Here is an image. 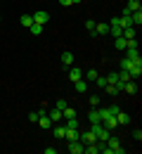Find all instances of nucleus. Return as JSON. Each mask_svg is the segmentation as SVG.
<instances>
[{"mask_svg":"<svg viewBox=\"0 0 142 154\" xmlns=\"http://www.w3.org/2000/svg\"><path fill=\"white\" fill-rule=\"evenodd\" d=\"M107 145H109V149L114 154H123V147H121V140H119V137L109 135V137H107Z\"/></svg>","mask_w":142,"mask_h":154,"instance_id":"7ed1b4c3","label":"nucleus"},{"mask_svg":"<svg viewBox=\"0 0 142 154\" xmlns=\"http://www.w3.org/2000/svg\"><path fill=\"white\" fill-rule=\"evenodd\" d=\"M36 123H41L43 131H47V128H52V121H50V116H47V112H43L41 116H38V121Z\"/></svg>","mask_w":142,"mask_h":154,"instance_id":"20e7f679","label":"nucleus"},{"mask_svg":"<svg viewBox=\"0 0 142 154\" xmlns=\"http://www.w3.org/2000/svg\"><path fill=\"white\" fill-rule=\"evenodd\" d=\"M74 85H76V93H85V90H88V83H85V81H76V83H74Z\"/></svg>","mask_w":142,"mask_h":154,"instance_id":"5701e85b","label":"nucleus"},{"mask_svg":"<svg viewBox=\"0 0 142 154\" xmlns=\"http://www.w3.org/2000/svg\"><path fill=\"white\" fill-rule=\"evenodd\" d=\"M116 121H119L121 126H128V123H130V116H128V114H123L121 109H119V112H116Z\"/></svg>","mask_w":142,"mask_h":154,"instance_id":"ddd939ff","label":"nucleus"},{"mask_svg":"<svg viewBox=\"0 0 142 154\" xmlns=\"http://www.w3.org/2000/svg\"><path fill=\"white\" fill-rule=\"evenodd\" d=\"M69 78H71V81H74V83H76V81H81V78H83V74H81V69H71V71H69Z\"/></svg>","mask_w":142,"mask_h":154,"instance_id":"aec40b11","label":"nucleus"},{"mask_svg":"<svg viewBox=\"0 0 142 154\" xmlns=\"http://www.w3.org/2000/svg\"><path fill=\"white\" fill-rule=\"evenodd\" d=\"M125 57L130 59L133 64H137L140 62V50H125Z\"/></svg>","mask_w":142,"mask_h":154,"instance_id":"9b49d317","label":"nucleus"},{"mask_svg":"<svg viewBox=\"0 0 142 154\" xmlns=\"http://www.w3.org/2000/svg\"><path fill=\"white\" fill-rule=\"evenodd\" d=\"M114 48H116V50H125V38H123V36L114 38Z\"/></svg>","mask_w":142,"mask_h":154,"instance_id":"4be33fe9","label":"nucleus"},{"mask_svg":"<svg viewBox=\"0 0 142 154\" xmlns=\"http://www.w3.org/2000/svg\"><path fill=\"white\" fill-rule=\"evenodd\" d=\"M125 10H128V12H137V10H140V0H128Z\"/></svg>","mask_w":142,"mask_h":154,"instance_id":"6ab92c4d","label":"nucleus"},{"mask_svg":"<svg viewBox=\"0 0 142 154\" xmlns=\"http://www.w3.org/2000/svg\"><path fill=\"white\" fill-rule=\"evenodd\" d=\"M130 64H133L130 59H128V57H123V59H121V71H128V69H130Z\"/></svg>","mask_w":142,"mask_h":154,"instance_id":"cd10ccee","label":"nucleus"},{"mask_svg":"<svg viewBox=\"0 0 142 154\" xmlns=\"http://www.w3.org/2000/svg\"><path fill=\"white\" fill-rule=\"evenodd\" d=\"M21 26H26V29H29V26H31V24H33V17H31V14H24V17H21Z\"/></svg>","mask_w":142,"mask_h":154,"instance_id":"a878e982","label":"nucleus"},{"mask_svg":"<svg viewBox=\"0 0 142 154\" xmlns=\"http://www.w3.org/2000/svg\"><path fill=\"white\" fill-rule=\"evenodd\" d=\"M90 131L95 133V137H97V140H107V137L111 135V131H109V128H104L102 123H92V128H90Z\"/></svg>","mask_w":142,"mask_h":154,"instance_id":"f257e3e1","label":"nucleus"},{"mask_svg":"<svg viewBox=\"0 0 142 154\" xmlns=\"http://www.w3.org/2000/svg\"><path fill=\"white\" fill-rule=\"evenodd\" d=\"M95 140H97V137H95V133H92V131H88V133H83V131H81V142H83V145L95 142Z\"/></svg>","mask_w":142,"mask_h":154,"instance_id":"9d476101","label":"nucleus"},{"mask_svg":"<svg viewBox=\"0 0 142 154\" xmlns=\"http://www.w3.org/2000/svg\"><path fill=\"white\" fill-rule=\"evenodd\" d=\"M100 76V74H97V71H95V69H90V71H88V74H85V78H88V81H95V78Z\"/></svg>","mask_w":142,"mask_h":154,"instance_id":"c85d7f7f","label":"nucleus"},{"mask_svg":"<svg viewBox=\"0 0 142 154\" xmlns=\"http://www.w3.org/2000/svg\"><path fill=\"white\" fill-rule=\"evenodd\" d=\"M62 64H64V66H71V64H74V55H71L69 50L62 52Z\"/></svg>","mask_w":142,"mask_h":154,"instance_id":"dca6fc26","label":"nucleus"},{"mask_svg":"<svg viewBox=\"0 0 142 154\" xmlns=\"http://www.w3.org/2000/svg\"><path fill=\"white\" fill-rule=\"evenodd\" d=\"M47 116H50V121H52V123H57V121H62V119H64V116H62V112L57 109V107H55L52 112H47Z\"/></svg>","mask_w":142,"mask_h":154,"instance_id":"f8f14e48","label":"nucleus"},{"mask_svg":"<svg viewBox=\"0 0 142 154\" xmlns=\"http://www.w3.org/2000/svg\"><path fill=\"white\" fill-rule=\"evenodd\" d=\"M55 107H57V109H59V112H64V109H66V107H69V104H66V100H59V102H57V104H55Z\"/></svg>","mask_w":142,"mask_h":154,"instance_id":"7c9ffc66","label":"nucleus"},{"mask_svg":"<svg viewBox=\"0 0 142 154\" xmlns=\"http://www.w3.org/2000/svg\"><path fill=\"white\" fill-rule=\"evenodd\" d=\"M102 126H104V128H109V131H114V128L119 126V121H116V116H107V119L102 121Z\"/></svg>","mask_w":142,"mask_h":154,"instance_id":"0eeeda50","label":"nucleus"},{"mask_svg":"<svg viewBox=\"0 0 142 154\" xmlns=\"http://www.w3.org/2000/svg\"><path fill=\"white\" fill-rule=\"evenodd\" d=\"M88 119H90V123H102V116H100V109H92L90 114H88Z\"/></svg>","mask_w":142,"mask_h":154,"instance_id":"f3484780","label":"nucleus"},{"mask_svg":"<svg viewBox=\"0 0 142 154\" xmlns=\"http://www.w3.org/2000/svg\"><path fill=\"white\" fill-rule=\"evenodd\" d=\"M121 36L125 40H128V38H135V26H125V29L121 31Z\"/></svg>","mask_w":142,"mask_h":154,"instance_id":"a211bd4d","label":"nucleus"},{"mask_svg":"<svg viewBox=\"0 0 142 154\" xmlns=\"http://www.w3.org/2000/svg\"><path fill=\"white\" fill-rule=\"evenodd\" d=\"M29 29H31V33H33V36H41V33H43V26H41V24H36V21H33Z\"/></svg>","mask_w":142,"mask_h":154,"instance_id":"b1692460","label":"nucleus"},{"mask_svg":"<svg viewBox=\"0 0 142 154\" xmlns=\"http://www.w3.org/2000/svg\"><path fill=\"white\" fill-rule=\"evenodd\" d=\"M66 149L71 154H83L85 152V145H83L81 140H69V142H66Z\"/></svg>","mask_w":142,"mask_h":154,"instance_id":"f03ea898","label":"nucleus"},{"mask_svg":"<svg viewBox=\"0 0 142 154\" xmlns=\"http://www.w3.org/2000/svg\"><path fill=\"white\" fill-rule=\"evenodd\" d=\"M38 116H41L38 112H31V114H29V121H38Z\"/></svg>","mask_w":142,"mask_h":154,"instance_id":"72a5a7b5","label":"nucleus"},{"mask_svg":"<svg viewBox=\"0 0 142 154\" xmlns=\"http://www.w3.org/2000/svg\"><path fill=\"white\" fill-rule=\"evenodd\" d=\"M52 135H55L57 140H64V137H66V126H57V128L52 131Z\"/></svg>","mask_w":142,"mask_h":154,"instance_id":"4468645a","label":"nucleus"},{"mask_svg":"<svg viewBox=\"0 0 142 154\" xmlns=\"http://www.w3.org/2000/svg\"><path fill=\"white\" fill-rule=\"evenodd\" d=\"M90 104H92V107H95V104H100V97L92 95V97H90Z\"/></svg>","mask_w":142,"mask_h":154,"instance_id":"f704fd0d","label":"nucleus"},{"mask_svg":"<svg viewBox=\"0 0 142 154\" xmlns=\"http://www.w3.org/2000/svg\"><path fill=\"white\" fill-rule=\"evenodd\" d=\"M107 78V83H109V85H116V83H119V74H116V71H114V74H109V76H104Z\"/></svg>","mask_w":142,"mask_h":154,"instance_id":"393cba45","label":"nucleus"},{"mask_svg":"<svg viewBox=\"0 0 142 154\" xmlns=\"http://www.w3.org/2000/svg\"><path fill=\"white\" fill-rule=\"evenodd\" d=\"M95 83H97V88H104V85H107V78H104V76H97V78H95Z\"/></svg>","mask_w":142,"mask_h":154,"instance_id":"c756f323","label":"nucleus"},{"mask_svg":"<svg viewBox=\"0 0 142 154\" xmlns=\"http://www.w3.org/2000/svg\"><path fill=\"white\" fill-rule=\"evenodd\" d=\"M85 26H88V31H90V33L95 36V21H92V19H90V21H85Z\"/></svg>","mask_w":142,"mask_h":154,"instance_id":"473e14b6","label":"nucleus"},{"mask_svg":"<svg viewBox=\"0 0 142 154\" xmlns=\"http://www.w3.org/2000/svg\"><path fill=\"white\" fill-rule=\"evenodd\" d=\"M128 76H130V78L142 76V62H137V64H130V69H128Z\"/></svg>","mask_w":142,"mask_h":154,"instance_id":"423d86ee","label":"nucleus"},{"mask_svg":"<svg viewBox=\"0 0 142 154\" xmlns=\"http://www.w3.org/2000/svg\"><path fill=\"white\" fill-rule=\"evenodd\" d=\"M62 116H64V119H74V116H76V109H71V107H66V109L62 112Z\"/></svg>","mask_w":142,"mask_h":154,"instance_id":"bb28decb","label":"nucleus"},{"mask_svg":"<svg viewBox=\"0 0 142 154\" xmlns=\"http://www.w3.org/2000/svg\"><path fill=\"white\" fill-rule=\"evenodd\" d=\"M130 24H133V26H140V24H142V10L130 12Z\"/></svg>","mask_w":142,"mask_h":154,"instance_id":"1a4fd4ad","label":"nucleus"},{"mask_svg":"<svg viewBox=\"0 0 142 154\" xmlns=\"http://www.w3.org/2000/svg\"><path fill=\"white\" fill-rule=\"evenodd\" d=\"M123 90H125V93H128V95H135V93H137V85H135V83H133V78H130V81H125V83H123Z\"/></svg>","mask_w":142,"mask_h":154,"instance_id":"6e6552de","label":"nucleus"},{"mask_svg":"<svg viewBox=\"0 0 142 154\" xmlns=\"http://www.w3.org/2000/svg\"><path fill=\"white\" fill-rule=\"evenodd\" d=\"M109 33V24H95V36H104Z\"/></svg>","mask_w":142,"mask_h":154,"instance_id":"2eb2a0df","label":"nucleus"},{"mask_svg":"<svg viewBox=\"0 0 142 154\" xmlns=\"http://www.w3.org/2000/svg\"><path fill=\"white\" fill-rule=\"evenodd\" d=\"M64 126H66V128H71V131H74V128H81V123H78V119H76V116H74V119H66V123H64Z\"/></svg>","mask_w":142,"mask_h":154,"instance_id":"412c9836","label":"nucleus"},{"mask_svg":"<svg viewBox=\"0 0 142 154\" xmlns=\"http://www.w3.org/2000/svg\"><path fill=\"white\" fill-rule=\"evenodd\" d=\"M133 140H135V142H140V140H142V131H140V128L133 131Z\"/></svg>","mask_w":142,"mask_h":154,"instance_id":"2f4dec72","label":"nucleus"},{"mask_svg":"<svg viewBox=\"0 0 142 154\" xmlns=\"http://www.w3.org/2000/svg\"><path fill=\"white\" fill-rule=\"evenodd\" d=\"M47 19H50V14H47L45 10H41V12H36V14H33V21H36V24H41V26H45Z\"/></svg>","mask_w":142,"mask_h":154,"instance_id":"39448f33","label":"nucleus"}]
</instances>
